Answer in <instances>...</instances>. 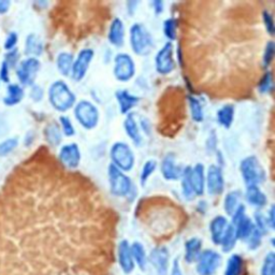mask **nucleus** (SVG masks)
<instances>
[{"mask_svg":"<svg viewBox=\"0 0 275 275\" xmlns=\"http://www.w3.org/2000/svg\"><path fill=\"white\" fill-rule=\"evenodd\" d=\"M47 96L51 106L60 113H65L77 104L74 93L63 80H57L49 85Z\"/></svg>","mask_w":275,"mask_h":275,"instance_id":"nucleus-1","label":"nucleus"},{"mask_svg":"<svg viewBox=\"0 0 275 275\" xmlns=\"http://www.w3.org/2000/svg\"><path fill=\"white\" fill-rule=\"evenodd\" d=\"M129 42L131 49L139 56H146L154 48V39L149 30L142 23H135L130 27Z\"/></svg>","mask_w":275,"mask_h":275,"instance_id":"nucleus-2","label":"nucleus"},{"mask_svg":"<svg viewBox=\"0 0 275 275\" xmlns=\"http://www.w3.org/2000/svg\"><path fill=\"white\" fill-rule=\"evenodd\" d=\"M240 172L246 186H259L266 181V171L260 164V160L255 155L247 156L241 160Z\"/></svg>","mask_w":275,"mask_h":275,"instance_id":"nucleus-3","label":"nucleus"},{"mask_svg":"<svg viewBox=\"0 0 275 275\" xmlns=\"http://www.w3.org/2000/svg\"><path fill=\"white\" fill-rule=\"evenodd\" d=\"M111 164L123 172H129L135 167V153L129 144L123 141H117L110 148Z\"/></svg>","mask_w":275,"mask_h":275,"instance_id":"nucleus-4","label":"nucleus"},{"mask_svg":"<svg viewBox=\"0 0 275 275\" xmlns=\"http://www.w3.org/2000/svg\"><path fill=\"white\" fill-rule=\"evenodd\" d=\"M73 114L78 123L86 130H91L97 127L100 118V113L97 106L89 100H80L73 107Z\"/></svg>","mask_w":275,"mask_h":275,"instance_id":"nucleus-5","label":"nucleus"},{"mask_svg":"<svg viewBox=\"0 0 275 275\" xmlns=\"http://www.w3.org/2000/svg\"><path fill=\"white\" fill-rule=\"evenodd\" d=\"M108 179L110 191L115 197H128L134 189L131 179L125 172L120 171L112 164L108 167Z\"/></svg>","mask_w":275,"mask_h":275,"instance_id":"nucleus-6","label":"nucleus"},{"mask_svg":"<svg viewBox=\"0 0 275 275\" xmlns=\"http://www.w3.org/2000/svg\"><path fill=\"white\" fill-rule=\"evenodd\" d=\"M136 63L131 55L120 52L114 57L113 74L119 82H128L136 74Z\"/></svg>","mask_w":275,"mask_h":275,"instance_id":"nucleus-7","label":"nucleus"},{"mask_svg":"<svg viewBox=\"0 0 275 275\" xmlns=\"http://www.w3.org/2000/svg\"><path fill=\"white\" fill-rule=\"evenodd\" d=\"M40 68H41V63L37 57H28L22 60L16 69L19 83L25 86H33Z\"/></svg>","mask_w":275,"mask_h":275,"instance_id":"nucleus-8","label":"nucleus"},{"mask_svg":"<svg viewBox=\"0 0 275 275\" xmlns=\"http://www.w3.org/2000/svg\"><path fill=\"white\" fill-rule=\"evenodd\" d=\"M94 57L95 52L93 48L85 47L80 51L78 56L73 59L72 69H71L70 73L71 78H72L76 82H81V81L85 78Z\"/></svg>","mask_w":275,"mask_h":275,"instance_id":"nucleus-9","label":"nucleus"},{"mask_svg":"<svg viewBox=\"0 0 275 275\" xmlns=\"http://www.w3.org/2000/svg\"><path fill=\"white\" fill-rule=\"evenodd\" d=\"M174 47L172 42H166L155 56V68L159 74L167 76L176 69V59L173 57Z\"/></svg>","mask_w":275,"mask_h":275,"instance_id":"nucleus-10","label":"nucleus"},{"mask_svg":"<svg viewBox=\"0 0 275 275\" xmlns=\"http://www.w3.org/2000/svg\"><path fill=\"white\" fill-rule=\"evenodd\" d=\"M197 262V273L199 275H214L220 267V254L213 249L202 251Z\"/></svg>","mask_w":275,"mask_h":275,"instance_id":"nucleus-11","label":"nucleus"},{"mask_svg":"<svg viewBox=\"0 0 275 275\" xmlns=\"http://www.w3.org/2000/svg\"><path fill=\"white\" fill-rule=\"evenodd\" d=\"M148 262L155 269L156 275H168L170 267V255L166 246L153 248L147 257Z\"/></svg>","mask_w":275,"mask_h":275,"instance_id":"nucleus-12","label":"nucleus"},{"mask_svg":"<svg viewBox=\"0 0 275 275\" xmlns=\"http://www.w3.org/2000/svg\"><path fill=\"white\" fill-rule=\"evenodd\" d=\"M206 186L210 195H221L223 189H225V178H223L221 167L217 165H211L208 168Z\"/></svg>","mask_w":275,"mask_h":275,"instance_id":"nucleus-13","label":"nucleus"},{"mask_svg":"<svg viewBox=\"0 0 275 275\" xmlns=\"http://www.w3.org/2000/svg\"><path fill=\"white\" fill-rule=\"evenodd\" d=\"M58 158L59 161L62 162V165L67 169L69 170L78 169L81 164V158H82L79 144L72 142V143L63 145L58 153Z\"/></svg>","mask_w":275,"mask_h":275,"instance_id":"nucleus-14","label":"nucleus"},{"mask_svg":"<svg viewBox=\"0 0 275 275\" xmlns=\"http://www.w3.org/2000/svg\"><path fill=\"white\" fill-rule=\"evenodd\" d=\"M161 176L167 181H178L182 178L184 167L177 162V158L173 154L166 155L160 164Z\"/></svg>","mask_w":275,"mask_h":275,"instance_id":"nucleus-15","label":"nucleus"},{"mask_svg":"<svg viewBox=\"0 0 275 275\" xmlns=\"http://www.w3.org/2000/svg\"><path fill=\"white\" fill-rule=\"evenodd\" d=\"M117 260L119 268L125 274H130L135 270V261L132 258L130 244L127 240L120 241L117 246Z\"/></svg>","mask_w":275,"mask_h":275,"instance_id":"nucleus-16","label":"nucleus"},{"mask_svg":"<svg viewBox=\"0 0 275 275\" xmlns=\"http://www.w3.org/2000/svg\"><path fill=\"white\" fill-rule=\"evenodd\" d=\"M125 24L123 19L114 17L112 19L108 30V40L111 45L115 47H121L125 43Z\"/></svg>","mask_w":275,"mask_h":275,"instance_id":"nucleus-17","label":"nucleus"},{"mask_svg":"<svg viewBox=\"0 0 275 275\" xmlns=\"http://www.w3.org/2000/svg\"><path fill=\"white\" fill-rule=\"evenodd\" d=\"M190 183L195 196H202L206 191V168L201 162L190 168Z\"/></svg>","mask_w":275,"mask_h":275,"instance_id":"nucleus-18","label":"nucleus"},{"mask_svg":"<svg viewBox=\"0 0 275 275\" xmlns=\"http://www.w3.org/2000/svg\"><path fill=\"white\" fill-rule=\"evenodd\" d=\"M115 98L118 104L119 112L123 115L130 113L131 110L138 106L140 98L134 94H131L127 89H117L115 91Z\"/></svg>","mask_w":275,"mask_h":275,"instance_id":"nucleus-19","label":"nucleus"},{"mask_svg":"<svg viewBox=\"0 0 275 275\" xmlns=\"http://www.w3.org/2000/svg\"><path fill=\"white\" fill-rule=\"evenodd\" d=\"M229 226V221L227 217L222 215H217L214 217L210 222V233L212 242L215 245H219L220 241L225 234L227 228Z\"/></svg>","mask_w":275,"mask_h":275,"instance_id":"nucleus-20","label":"nucleus"},{"mask_svg":"<svg viewBox=\"0 0 275 275\" xmlns=\"http://www.w3.org/2000/svg\"><path fill=\"white\" fill-rule=\"evenodd\" d=\"M124 129L126 135L130 138L132 143L136 144L137 146H140L142 144V135H141V128L136 120V114L134 112H130L125 117L124 120Z\"/></svg>","mask_w":275,"mask_h":275,"instance_id":"nucleus-21","label":"nucleus"},{"mask_svg":"<svg viewBox=\"0 0 275 275\" xmlns=\"http://www.w3.org/2000/svg\"><path fill=\"white\" fill-rule=\"evenodd\" d=\"M245 199L251 206L255 208H263L266 207L268 203L267 195L257 185L246 186Z\"/></svg>","mask_w":275,"mask_h":275,"instance_id":"nucleus-22","label":"nucleus"},{"mask_svg":"<svg viewBox=\"0 0 275 275\" xmlns=\"http://www.w3.org/2000/svg\"><path fill=\"white\" fill-rule=\"evenodd\" d=\"M202 252V241L199 238H190L185 243L184 258L187 263L196 262Z\"/></svg>","mask_w":275,"mask_h":275,"instance_id":"nucleus-23","label":"nucleus"},{"mask_svg":"<svg viewBox=\"0 0 275 275\" xmlns=\"http://www.w3.org/2000/svg\"><path fill=\"white\" fill-rule=\"evenodd\" d=\"M130 249H131V254H132V258H134L135 264L139 267V269H141L142 271H144L147 267V255H146V251L143 246V244L141 242H134L132 244H130Z\"/></svg>","mask_w":275,"mask_h":275,"instance_id":"nucleus-24","label":"nucleus"},{"mask_svg":"<svg viewBox=\"0 0 275 275\" xmlns=\"http://www.w3.org/2000/svg\"><path fill=\"white\" fill-rule=\"evenodd\" d=\"M236 230V236L238 240L247 241V239L252 236L253 231L255 230L254 220L247 216H244L236 225H232Z\"/></svg>","mask_w":275,"mask_h":275,"instance_id":"nucleus-25","label":"nucleus"},{"mask_svg":"<svg viewBox=\"0 0 275 275\" xmlns=\"http://www.w3.org/2000/svg\"><path fill=\"white\" fill-rule=\"evenodd\" d=\"M234 114H236V110H234V106L231 104H227L221 106L216 113V118L218 124L226 129H229L234 120Z\"/></svg>","mask_w":275,"mask_h":275,"instance_id":"nucleus-26","label":"nucleus"},{"mask_svg":"<svg viewBox=\"0 0 275 275\" xmlns=\"http://www.w3.org/2000/svg\"><path fill=\"white\" fill-rule=\"evenodd\" d=\"M44 137L51 146H58L63 141V132L60 127L55 121L46 125L44 129Z\"/></svg>","mask_w":275,"mask_h":275,"instance_id":"nucleus-27","label":"nucleus"},{"mask_svg":"<svg viewBox=\"0 0 275 275\" xmlns=\"http://www.w3.org/2000/svg\"><path fill=\"white\" fill-rule=\"evenodd\" d=\"M43 52V43L37 35L30 34L27 36L25 41V53L29 57L40 56Z\"/></svg>","mask_w":275,"mask_h":275,"instance_id":"nucleus-28","label":"nucleus"},{"mask_svg":"<svg viewBox=\"0 0 275 275\" xmlns=\"http://www.w3.org/2000/svg\"><path fill=\"white\" fill-rule=\"evenodd\" d=\"M73 55L69 52H60L56 57V67L58 72L64 76L68 77L71 73V69H72L73 64Z\"/></svg>","mask_w":275,"mask_h":275,"instance_id":"nucleus-29","label":"nucleus"},{"mask_svg":"<svg viewBox=\"0 0 275 275\" xmlns=\"http://www.w3.org/2000/svg\"><path fill=\"white\" fill-rule=\"evenodd\" d=\"M24 98V89L18 84H10L7 89V96L4 98L5 105L12 107L18 105Z\"/></svg>","mask_w":275,"mask_h":275,"instance_id":"nucleus-30","label":"nucleus"},{"mask_svg":"<svg viewBox=\"0 0 275 275\" xmlns=\"http://www.w3.org/2000/svg\"><path fill=\"white\" fill-rule=\"evenodd\" d=\"M244 269L243 258L238 254H232L227 261L225 275H242Z\"/></svg>","mask_w":275,"mask_h":275,"instance_id":"nucleus-31","label":"nucleus"},{"mask_svg":"<svg viewBox=\"0 0 275 275\" xmlns=\"http://www.w3.org/2000/svg\"><path fill=\"white\" fill-rule=\"evenodd\" d=\"M237 236H236V230H234V227L231 225V223H229V226L225 232V234H223V237L220 241V247L222 249L223 253H230L234 246H236L237 244Z\"/></svg>","mask_w":275,"mask_h":275,"instance_id":"nucleus-32","label":"nucleus"},{"mask_svg":"<svg viewBox=\"0 0 275 275\" xmlns=\"http://www.w3.org/2000/svg\"><path fill=\"white\" fill-rule=\"evenodd\" d=\"M188 105L190 110V115L193 121L201 123L205 119V112L201 101L195 96H188Z\"/></svg>","mask_w":275,"mask_h":275,"instance_id":"nucleus-33","label":"nucleus"},{"mask_svg":"<svg viewBox=\"0 0 275 275\" xmlns=\"http://www.w3.org/2000/svg\"><path fill=\"white\" fill-rule=\"evenodd\" d=\"M240 197L241 192L238 190H232L226 195L225 200H223V210H225L228 216H232L234 211H236L237 208L239 207Z\"/></svg>","mask_w":275,"mask_h":275,"instance_id":"nucleus-34","label":"nucleus"},{"mask_svg":"<svg viewBox=\"0 0 275 275\" xmlns=\"http://www.w3.org/2000/svg\"><path fill=\"white\" fill-rule=\"evenodd\" d=\"M190 168L189 166L184 167V171H183L182 174V191L183 195L187 200H192L195 198V192L192 190V186L190 183Z\"/></svg>","mask_w":275,"mask_h":275,"instance_id":"nucleus-35","label":"nucleus"},{"mask_svg":"<svg viewBox=\"0 0 275 275\" xmlns=\"http://www.w3.org/2000/svg\"><path fill=\"white\" fill-rule=\"evenodd\" d=\"M162 32L166 38L169 40V42L174 41L177 39L178 34V21L174 17H169L165 19V22L162 23Z\"/></svg>","mask_w":275,"mask_h":275,"instance_id":"nucleus-36","label":"nucleus"},{"mask_svg":"<svg viewBox=\"0 0 275 275\" xmlns=\"http://www.w3.org/2000/svg\"><path fill=\"white\" fill-rule=\"evenodd\" d=\"M157 169V161L154 159H148L144 162L143 167L141 170V176H140V181L142 185H145V183L149 179V177L155 172Z\"/></svg>","mask_w":275,"mask_h":275,"instance_id":"nucleus-37","label":"nucleus"},{"mask_svg":"<svg viewBox=\"0 0 275 275\" xmlns=\"http://www.w3.org/2000/svg\"><path fill=\"white\" fill-rule=\"evenodd\" d=\"M273 89V76L270 70H267L258 83V90L261 94H270Z\"/></svg>","mask_w":275,"mask_h":275,"instance_id":"nucleus-38","label":"nucleus"},{"mask_svg":"<svg viewBox=\"0 0 275 275\" xmlns=\"http://www.w3.org/2000/svg\"><path fill=\"white\" fill-rule=\"evenodd\" d=\"M274 54H275V44H274V41L270 40V41L267 42L266 46H264V51H263V54H262V67H263V69L267 70L270 67V65L273 62Z\"/></svg>","mask_w":275,"mask_h":275,"instance_id":"nucleus-39","label":"nucleus"},{"mask_svg":"<svg viewBox=\"0 0 275 275\" xmlns=\"http://www.w3.org/2000/svg\"><path fill=\"white\" fill-rule=\"evenodd\" d=\"M275 274V255L270 252L263 259L260 275H274Z\"/></svg>","mask_w":275,"mask_h":275,"instance_id":"nucleus-40","label":"nucleus"},{"mask_svg":"<svg viewBox=\"0 0 275 275\" xmlns=\"http://www.w3.org/2000/svg\"><path fill=\"white\" fill-rule=\"evenodd\" d=\"M59 127L63 132V135H65L66 137H72L76 135V128L72 121L66 115H62L59 117Z\"/></svg>","mask_w":275,"mask_h":275,"instance_id":"nucleus-41","label":"nucleus"},{"mask_svg":"<svg viewBox=\"0 0 275 275\" xmlns=\"http://www.w3.org/2000/svg\"><path fill=\"white\" fill-rule=\"evenodd\" d=\"M18 144V140L16 138H10L0 143V156H7L10 154Z\"/></svg>","mask_w":275,"mask_h":275,"instance_id":"nucleus-42","label":"nucleus"},{"mask_svg":"<svg viewBox=\"0 0 275 275\" xmlns=\"http://www.w3.org/2000/svg\"><path fill=\"white\" fill-rule=\"evenodd\" d=\"M254 225H255V228L258 229L262 234L267 233L268 232V222H267V219H266V216L263 215L262 213L260 212H257L256 214H255V221H254Z\"/></svg>","mask_w":275,"mask_h":275,"instance_id":"nucleus-43","label":"nucleus"},{"mask_svg":"<svg viewBox=\"0 0 275 275\" xmlns=\"http://www.w3.org/2000/svg\"><path fill=\"white\" fill-rule=\"evenodd\" d=\"M262 236H263V234L258 229L255 228V230L252 233V236L247 239L248 248L252 249V251L257 249L260 246V244H261Z\"/></svg>","mask_w":275,"mask_h":275,"instance_id":"nucleus-44","label":"nucleus"},{"mask_svg":"<svg viewBox=\"0 0 275 275\" xmlns=\"http://www.w3.org/2000/svg\"><path fill=\"white\" fill-rule=\"evenodd\" d=\"M262 21H263L264 27H266L268 34L270 36H273L274 32H275L274 18H273V15L271 14V12L268 11V10H264V11L262 12Z\"/></svg>","mask_w":275,"mask_h":275,"instance_id":"nucleus-45","label":"nucleus"},{"mask_svg":"<svg viewBox=\"0 0 275 275\" xmlns=\"http://www.w3.org/2000/svg\"><path fill=\"white\" fill-rule=\"evenodd\" d=\"M4 60L8 64L9 68L16 67V65L18 64V60H19L18 51L16 48H14L12 51H9V52L6 54Z\"/></svg>","mask_w":275,"mask_h":275,"instance_id":"nucleus-46","label":"nucleus"},{"mask_svg":"<svg viewBox=\"0 0 275 275\" xmlns=\"http://www.w3.org/2000/svg\"><path fill=\"white\" fill-rule=\"evenodd\" d=\"M244 216H246V213H245V206L242 205V203H240L239 207L237 208V210L234 211V213L232 214V221H231V225H236L237 222H239Z\"/></svg>","mask_w":275,"mask_h":275,"instance_id":"nucleus-47","label":"nucleus"},{"mask_svg":"<svg viewBox=\"0 0 275 275\" xmlns=\"http://www.w3.org/2000/svg\"><path fill=\"white\" fill-rule=\"evenodd\" d=\"M17 40H18V37H17V34L12 32V33H10L6 39V41H5V44H4V47L8 51H12L15 48V45L17 43Z\"/></svg>","mask_w":275,"mask_h":275,"instance_id":"nucleus-48","label":"nucleus"},{"mask_svg":"<svg viewBox=\"0 0 275 275\" xmlns=\"http://www.w3.org/2000/svg\"><path fill=\"white\" fill-rule=\"evenodd\" d=\"M44 95L43 88L40 87L39 85H33L32 89H30V98H32L36 103H39L41 101Z\"/></svg>","mask_w":275,"mask_h":275,"instance_id":"nucleus-49","label":"nucleus"},{"mask_svg":"<svg viewBox=\"0 0 275 275\" xmlns=\"http://www.w3.org/2000/svg\"><path fill=\"white\" fill-rule=\"evenodd\" d=\"M9 71H10V68L8 64L4 60L2 64V68H0V80L4 81L5 83H9V81H10Z\"/></svg>","mask_w":275,"mask_h":275,"instance_id":"nucleus-50","label":"nucleus"},{"mask_svg":"<svg viewBox=\"0 0 275 275\" xmlns=\"http://www.w3.org/2000/svg\"><path fill=\"white\" fill-rule=\"evenodd\" d=\"M266 219H267V222H268V226L270 229H274V222H275V218H274V206H271L268 213H267V216H266Z\"/></svg>","mask_w":275,"mask_h":275,"instance_id":"nucleus-51","label":"nucleus"},{"mask_svg":"<svg viewBox=\"0 0 275 275\" xmlns=\"http://www.w3.org/2000/svg\"><path fill=\"white\" fill-rule=\"evenodd\" d=\"M152 5H153V8H154V12L156 14H160L162 11H164L165 4L162 2H159V0H157V2H153Z\"/></svg>","mask_w":275,"mask_h":275,"instance_id":"nucleus-52","label":"nucleus"},{"mask_svg":"<svg viewBox=\"0 0 275 275\" xmlns=\"http://www.w3.org/2000/svg\"><path fill=\"white\" fill-rule=\"evenodd\" d=\"M11 3L8 0H0V14H5L9 11V8Z\"/></svg>","mask_w":275,"mask_h":275,"instance_id":"nucleus-53","label":"nucleus"},{"mask_svg":"<svg viewBox=\"0 0 275 275\" xmlns=\"http://www.w3.org/2000/svg\"><path fill=\"white\" fill-rule=\"evenodd\" d=\"M171 275H182L181 267H180V264H179V261L178 260H174V262H173V264H172Z\"/></svg>","mask_w":275,"mask_h":275,"instance_id":"nucleus-54","label":"nucleus"},{"mask_svg":"<svg viewBox=\"0 0 275 275\" xmlns=\"http://www.w3.org/2000/svg\"><path fill=\"white\" fill-rule=\"evenodd\" d=\"M141 125H144V120L143 119H142V121H141ZM142 128H145V126H142ZM146 131H147V134H148V132H149V130H151V126H146Z\"/></svg>","mask_w":275,"mask_h":275,"instance_id":"nucleus-55","label":"nucleus"}]
</instances>
